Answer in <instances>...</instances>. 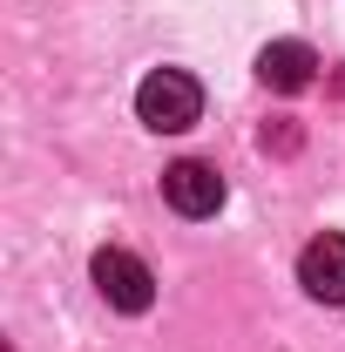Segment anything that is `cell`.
I'll return each mask as SVG.
<instances>
[{
  "label": "cell",
  "instance_id": "cell-4",
  "mask_svg": "<svg viewBox=\"0 0 345 352\" xmlns=\"http://www.w3.org/2000/svg\"><path fill=\"white\" fill-rule=\"evenodd\" d=\"M298 285L318 305H345V230H318L298 251Z\"/></svg>",
  "mask_w": 345,
  "mask_h": 352
},
{
  "label": "cell",
  "instance_id": "cell-1",
  "mask_svg": "<svg viewBox=\"0 0 345 352\" xmlns=\"http://www.w3.org/2000/svg\"><path fill=\"white\" fill-rule=\"evenodd\" d=\"M135 116H142L156 135H183L197 116H203V88H197V75H183V68L142 75V88H135Z\"/></svg>",
  "mask_w": 345,
  "mask_h": 352
},
{
  "label": "cell",
  "instance_id": "cell-6",
  "mask_svg": "<svg viewBox=\"0 0 345 352\" xmlns=\"http://www.w3.org/2000/svg\"><path fill=\"white\" fill-rule=\"evenodd\" d=\"M271 156H298V142H304V129L291 122V116H278V122H264V135H258Z\"/></svg>",
  "mask_w": 345,
  "mask_h": 352
},
{
  "label": "cell",
  "instance_id": "cell-2",
  "mask_svg": "<svg viewBox=\"0 0 345 352\" xmlns=\"http://www.w3.org/2000/svg\"><path fill=\"white\" fill-rule=\"evenodd\" d=\"M88 278H95V292H102L115 311H149L156 305V278H149V264L135 258V251H115V244L95 251Z\"/></svg>",
  "mask_w": 345,
  "mask_h": 352
},
{
  "label": "cell",
  "instance_id": "cell-5",
  "mask_svg": "<svg viewBox=\"0 0 345 352\" xmlns=\"http://www.w3.org/2000/svg\"><path fill=\"white\" fill-rule=\"evenodd\" d=\"M258 82L278 88V95H298V88L318 82V54H311L304 41H271L258 54Z\"/></svg>",
  "mask_w": 345,
  "mask_h": 352
},
{
  "label": "cell",
  "instance_id": "cell-3",
  "mask_svg": "<svg viewBox=\"0 0 345 352\" xmlns=\"http://www.w3.org/2000/svg\"><path fill=\"white\" fill-rule=\"evenodd\" d=\"M163 204L176 217H216L223 210V176L210 163H197V156H183V163L163 170Z\"/></svg>",
  "mask_w": 345,
  "mask_h": 352
},
{
  "label": "cell",
  "instance_id": "cell-7",
  "mask_svg": "<svg viewBox=\"0 0 345 352\" xmlns=\"http://www.w3.org/2000/svg\"><path fill=\"white\" fill-rule=\"evenodd\" d=\"M332 95H339V102H345V68H339V75H332Z\"/></svg>",
  "mask_w": 345,
  "mask_h": 352
}]
</instances>
